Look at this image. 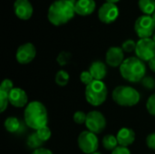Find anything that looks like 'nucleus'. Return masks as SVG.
Returning <instances> with one entry per match:
<instances>
[{
	"label": "nucleus",
	"mask_w": 155,
	"mask_h": 154,
	"mask_svg": "<svg viewBox=\"0 0 155 154\" xmlns=\"http://www.w3.org/2000/svg\"><path fill=\"white\" fill-rule=\"evenodd\" d=\"M75 0H55L48 8V21L55 26L67 24L75 15Z\"/></svg>",
	"instance_id": "nucleus-1"
},
{
	"label": "nucleus",
	"mask_w": 155,
	"mask_h": 154,
	"mask_svg": "<svg viewBox=\"0 0 155 154\" xmlns=\"http://www.w3.org/2000/svg\"><path fill=\"white\" fill-rule=\"evenodd\" d=\"M24 118L25 124L34 130H38L47 125L48 114L45 106L39 101L30 102L25 110Z\"/></svg>",
	"instance_id": "nucleus-2"
},
{
	"label": "nucleus",
	"mask_w": 155,
	"mask_h": 154,
	"mask_svg": "<svg viewBox=\"0 0 155 154\" xmlns=\"http://www.w3.org/2000/svg\"><path fill=\"white\" fill-rule=\"evenodd\" d=\"M120 74L124 79L130 83H138L145 77L146 66L138 57H129L120 66Z\"/></svg>",
	"instance_id": "nucleus-3"
},
{
	"label": "nucleus",
	"mask_w": 155,
	"mask_h": 154,
	"mask_svg": "<svg viewBox=\"0 0 155 154\" xmlns=\"http://www.w3.org/2000/svg\"><path fill=\"white\" fill-rule=\"evenodd\" d=\"M112 97L114 103L124 107L134 106L141 99V95L136 89L126 85H119L115 87L113 91Z\"/></svg>",
	"instance_id": "nucleus-4"
},
{
	"label": "nucleus",
	"mask_w": 155,
	"mask_h": 154,
	"mask_svg": "<svg viewBox=\"0 0 155 154\" xmlns=\"http://www.w3.org/2000/svg\"><path fill=\"white\" fill-rule=\"evenodd\" d=\"M108 94V89L103 81L94 80L89 85L86 86L84 95L88 103L93 106L102 105Z\"/></svg>",
	"instance_id": "nucleus-5"
},
{
	"label": "nucleus",
	"mask_w": 155,
	"mask_h": 154,
	"mask_svg": "<svg viewBox=\"0 0 155 154\" xmlns=\"http://www.w3.org/2000/svg\"><path fill=\"white\" fill-rule=\"evenodd\" d=\"M134 30L136 34L143 38H151L155 32V22L151 15H141L139 16L134 24Z\"/></svg>",
	"instance_id": "nucleus-6"
},
{
	"label": "nucleus",
	"mask_w": 155,
	"mask_h": 154,
	"mask_svg": "<svg viewBox=\"0 0 155 154\" xmlns=\"http://www.w3.org/2000/svg\"><path fill=\"white\" fill-rule=\"evenodd\" d=\"M79 149L85 154H92L95 152L99 146V141L95 133L90 131L82 132L77 139Z\"/></svg>",
	"instance_id": "nucleus-7"
},
{
	"label": "nucleus",
	"mask_w": 155,
	"mask_h": 154,
	"mask_svg": "<svg viewBox=\"0 0 155 154\" xmlns=\"http://www.w3.org/2000/svg\"><path fill=\"white\" fill-rule=\"evenodd\" d=\"M136 57L143 62H149L155 57V42L153 38H143L136 43Z\"/></svg>",
	"instance_id": "nucleus-8"
},
{
	"label": "nucleus",
	"mask_w": 155,
	"mask_h": 154,
	"mask_svg": "<svg viewBox=\"0 0 155 154\" xmlns=\"http://www.w3.org/2000/svg\"><path fill=\"white\" fill-rule=\"evenodd\" d=\"M85 126L88 131L99 134L106 127V120L104 114L98 111H92L87 113Z\"/></svg>",
	"instance_id": "nucleus-9"
},
{
	"label": "nucleus",
	"mask_w": 155,
	"mask_h": 154,
	"mask_svg": "<svg viewBox=\"0 0 155 154\" xmlns=\"http://www.w3.org/2000/svg\"><path fill=\"white\" fill-rule=\"evenodd\" d=\"M119 15V8L115 4L112 3H104L101 5L98 11L99 20L104 24H112L114 23Z\"/></svg>",
	"instance_id": "nucleus-10"
},
{
	"label": "nucleus",
	"mask_w": 155,
	"mask_h": 154,
	"mask_svg": "<svg viewBox=\"0 0 155 154\" xmlns=\"http://www.w3.org/2000/svg\"><path fill=\"white\" fill-rule=\"evenodd\" d=\"M36 55L35 46L32 43H25L21 44L15 53L16 61L21 64H27L31 63Z\"/></svg>",
	"instance_id": "nucleus-11"
},
{
	"label": "nucleus",
	"mask_w": 155,
	"mask_h": 154,
	"mask_svg": "<svg viewBox=\"0 0 155 154\" xmlns=\"http://www.w3.org/2000/svg\"><path fill=\"white\" fill-rule=\"evenodd\" d=\"M14 11L19 19L25 21L31 18L34 9L29 0H15L14 3Z\"/></svg>",
	"instance_id": "nucleus-12"
},
{
	"label": "nucleus",
	"mask_w": 155,
	"mask_h": 154,
	"mask_svg": "<svg viewBox=\"0 0 155 154\" xmlns=\"http://www.w3.org/2000/svg\"><path fill=\"white\" fill-rule=\"evenodd\" d=\"M124 60H125L124 54V50L122 49V47L112 46L107 50L106 55H105V61L109 66L114 67V68L118 67V66L120 67Z\"/></svg>",
	"instance_id": "nucleus-13"
},
{
	"label": "nucleus",
	"mask_w": 155,
	"mask_h": 154,
	"mask_svg": "<svg viewBox=\"0 0 155 154\" xmlns=\"http://www.w3.org/2000/svg\"><path fill=\"white\" fill-rule=\"evenodd\" d=\"M8 101H9V103L13 105L14 107L21 108L27 104L28 97H27L26 93L23 89L15 87L9 93Z\"/></svg>",
	"instance_id": "nucleus-14"
},
{
	"label": "nucleus",
	"mask_w": 155,
	"mask_h": 154,
	"mask_svg": "<svg viewBox=\"0 0 155 154\" xmlns=\"http://www.w3.org/2000/svg\"><path fill=\"white\" fill-rule=\"evenodd\" d=\"M14 84L13 82L10 79H5L1 84L0 87V107H1V113L5 112V110L6 109L9 101H8V97H9V93L10 92L14 89Z\"/></svg>",
	"instance_id": "nucleus-15"
},
{
	"label": "nucleus",
	"mask_w": 155,
	"mask_h": 154,
	"mask_svg": "<svg viewBox=\"0 0 155 154\" xmlns=\"http://www.w3.org/2000/svg\"><path fill=\"white\" fill-rule=\"evenodd\" d=\"M96 4L94 0H77L74 5L75 14L83 16L89 15L94 13Z\"/></svg>",
	"instance_id": "nucleus-16"
},
{
	"label": "nucleus",
	"mask_w": 155,
	"mask_h": 154,
	"mask_svg": "<svg viewBox=\"0 0 155 154\" xmlns=\"http://www.w3.org/2000/svg\"><path fill=\"white\" fill-rule=\"evenodd\" d=\"M119 146L128 147L129 145L133 144L135 140V133L133 129L124 127L119 130L116 135Z\"/></svg>",
	"instance_id": "nucleus-17"
},
{
	"label": "nucleus",
	"mask_w": 155,
	"mask_h": 154,
	"mask_svg": "<svg viewBox=\"0 0 155 154\" xmlns=\"http://www.w3.org/2000/svg\"><path fill=\"white\" fill-rule=\"evenodd\" d=\"M94 80L102 81L107 74V67L102 61H94L91 64L89 70Z\"/></svg>",
	"instance_id": "nucleus-18"
},
{
	"label": "nucleus",
	"mask_w": 155,
	"mask_h": 154,
	"mask_svg": "<svg viewBox=\"0 0 155 154\" xmlns=\"http://www.w3.org/2000/svg\"><path fill=\"white\" fill-rule=\"evenodd\" d=\"M4 126L5 128V130L10 133H15L16 132H18L21 128V123L20 121L14 116L8 117L5 119V123H4Z\"/></svg>",
	"instance_id": "nucleus-19"
},
{
	"label": "nucleus",
	"mask_w": 155,
	"mask_h": 154,
	"mask_svg": "<svg viewBox=\"0 0 155 154\" xmlns=\"http://www.w3.org/2000/svg\"><path fill=\"white\" fill-rule=\"evenodd\" d=\"M138 5L146 15H152L155 11V0H138Z\"/></svg>",
	"instance_id": "nucleus-20"
},
{
	"label": "nucleus",
	"mask_w": 155,
	"mask_h": 154,
	"mask_svg": "<svg viewBox=\"0 0 155 154\" xmlns=\"http://www.w3.org/2000/svg\"><path fill=\"white\" fill-rule=\"evenodd\" d=\"M117 138L112 134H107L103 138V146L107 151H114L118 147Z\"/></svg>",
	"instance_id": "nucleus-21"
},
{
	"label": "nucleus",
	"mask_w": 155,
	"mask_h": 154,
	"mask_svg": "<svg viewBox=\"0 0 155 154\" xmlns=\"http://www.w3.org/2000/svg\"><path fill=\"white\" fill-rule=\"evenodd\" d=\"M69 79H70V76L68 74V73L64 70H60L56 73L55 74V78H54V81H55V84L59 86H65L68 82H69Z\"/></svg>",
	"instance_id": "nucleus-22"
},
{
	"label": "nucleus",
	"mask_w": 155,
	"mask_h": 154,
	"mask_svg": "<svg viewBox=\"0 0 155 154\" xmlns=\"http://www.w3.org/2000/svg\"><path fill=\"white\" fill-rule=\"evenodd\" d=\"M26 143H27V146H28L30 149H34V151H35V150H36V149L42 148L41 146L43 145L44 142H42V141L39 139V137L37 136L36 133H34L30 134V136L27 138Z\"/></svg>",
	"instance_id": "nucleus-23"
},
{
	"label": "nucleus",
	"mask_w": 155,
	"mask_h": 154,
	"mask_svg": "<svg viewBox=\"0 0 155 154\" xmlns=\"http://www.w3.org/2000/svg\"><path fill=\"white\" fill-rule=\"evenodd\" d=\"M36 134L37 136L39 137V139L42 141V142H46L50 139L51 135H52V133H51V130L50 128L46 125V126H44L40 129H38L36 132Z\"/></svg>",
	"instance_id": "nucleus-24"
},
{
	"label": "nucleus",
	"mask_w": 155,
	"mask_h": 154,
	"mask_svg": "<svg viewBox=\"0 0 155 154\" xmlns=\"http://www.w3.org/2000/svg\"><path fill=\"white\" fill-rule=\"evenodd\" d=\"M71 57H72V54L71 53L63 51V52H61L58 54V56L56 58V61H57V63H58L59 65L64 66V65H65V64H67L69 63Z\"/></svg>",
	"instance_id": "nucleus-25"
},
{
	"label": "nucleus",
	"mask_w": 155,
	"mask_h": 154,
	"mask_svg": "<svg viewBox=\"0 0 155 154\" xmlns=\"http://www.w3.org/2000/svg\"><path fill=\"white\" fill-rule=\"evenodd\" d=\"M135 48H136V43L132 39H128L124 41L122 44V49L124 50V52L126 53H131L133 51H135Z\"/></svg>",
	"instance_id": "nucleus-26"
},
{
	"label": "nucleus",
	"mask_w": 155,
	"mask_h": 154,
	"mask_svg": "<svg viewBox=\"0 0 155 154\" xmlns=\"http://www.w3.org/2000/svg\"><path fill=\"white\" fill-rule=\"evenodd\" d=\"M86 117H87V114L82 111H77L74 113V116H73V119H74V122L77 124H84L86 122Z\"/></svg>",
	"instance_id": "nucleus-27"
},
{
	"label": "nucleus",
	"mask_w": 155,
	"mask_h": 154,
	"mask_svg": "<svg viewBox=\"0 0 155 154\" xmlns=\"http://www.w3.org/2000/svg\"><path fill=\"white\" fill-rule=\"evenodd\" d=\"M80 80L81 82L85 84L86 86L89 85L94 79L93 77V75L91 74V73L89 71H83L80 74Z\"/></svg>",
	"instance_id": "nucleus-28"
},
{
	"label": "nucleus",
	"mask_w": 155,
	"mask_h": 154,
	"mask_svg": "<svg viewBox=\"0 0 155 154\" xmlns=\"http://www.w3.org/2000/svg\"><path fill=\"white\" fill-rule=\"evenodd\" d=\"M146 108L151 115L155 116V93L148 98L146 103Z\"/></svg>",
	"instance_id": "nucleus-29"
},
{
	"label": "nucleus",
	"mask_w": 155,
	"mask_h": 154,
	"mask_svg": "<svg viewBox=\"0 0 155 154\" xmlns=\"http://www.w3.org/2000/svg\"><path fill=\"white\" fill-rule=\"evenodd\" d=\"M142 84L148 90H153L155 88V80L150 76H145L142 80Z\"/></svg>",
	"instance_id": "nucleus-30"
},
{
	"label": "nucleus",
	"mask_w": 155,
	"mask_h": 154,
	"mask_svg": "<svg viewBox=\"0 0 155 154\" xmlns=\"http://www.w3.org/2000/svg\"><path fill=\"white\" fill-rule=\"evenodd\" d=\"M146 144L149 149L155 151V132L149 134L146 138Z\"/></svg>",
	"instance_id": "nucleus-31"
},
{
	"label": "nucleus",
	"mask_w": 155,
	"mask_h": 154,
	"mask_svg": "<svg viewBox=\"0 0 155 154\" xmlns=\"http://www.w3.org/2000/svg\"><path fill=\"white\" fill-rule=\"evenodd\" d=\"M112 154H131V151L127 147L118 146L112 152Z\"/></svg>",
	"instance_id": "nucleus-32"
},
{
	"label": "nucleus",
	"mask_w": 155,
	"mask_h": 154,
	"mask_svg": "<svg viewBox=\"0 0 155 154\" xmlns=\"http://www.w3.org/2000/svg\"><path fill=\"white\" fill-rule=\"evenodd\" d=\"M31 154H53V152L48 150V149H45V148H39V149H36Z\"/></svg>",
	"instance_id": "nucleus-33"
},
{
	"label": "nucleus",
	"mask_w": 155,
	"mask_h": 154,
	"mask_svg": "<svg viewBox=\"0 0 155 154\" xmlns=\"http://www.w3.org/2000/svg\"><path fill=\"white\" fill-rule=\"evenodd\" d=\"M148 64H149L150 69H151L153 72H154L155 73V57H153V59H151V60L148 62Z\"/></svg>",
	"instance_id": "nucleus-34"
},
{
	"label": "nucleus",
	"mask_w": 155,
	"mask_h": 154,
	"mask_svg": "<svg viewBox=\"0 0 155 154\" xmlns=\"http://www.w3.org/2000/svg\"><path fill=\"white\" fill-rule=\"evenodd\" d=\"M107 3H112V4H115V3H117V2H119L120 0H105Z\"/></svg>",
	"instance_id": "nucleus-35"
},
{
	"label": "nucleus",
	"mask_w": 155,
	"mask_h": 154,
	"mask_svg": "<svg viewBox=\"0 0 155 154\" xmlns=\"http://www.w3.org/2000/svg\"><path fill=\"white\" fill-rule=\"evenodd\" d=\"M151 16L153 17V19L154 20V22H155V11H154V12H153V15H152Z\"/></svg>",
	"instance_id": "nucleus-36"
},
{
	"label": "nucleus",
	"mask_w": 155,
	"mask_h": 154,
	"mask_svg": "<svg viewBox=\"0 0 155 154\" xmlns=\"http://www.w3.org/2000/svg\"><path fill=\"white\" fill-rule=\"evenodd\" d=\"M153 41L155 42V32H154V34H153Z\"/></svg>",
	"instance_id": "nucleus-37"
},
{
	"label": "nucleus",
	"mask_w": 155,
	"mask_h": 154,
	"mask_svg": "<svg viewBox=\"0 0 155 154\" xmlns=\"http://www.w3.org/2000/svg\"><path fill=\"white\" fill-rule=\"evenodd\" d=\"M92 154H102L101 152H94V153Z\"/></svg>",
	"instance_id": "nucleus-38"
}]
</instances>
